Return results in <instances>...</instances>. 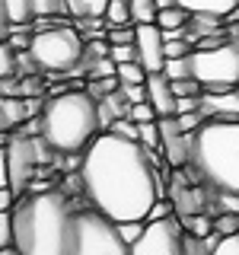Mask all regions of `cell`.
<instances>
[{"label":"cell","instance_id":"cell-1","mask_svg":"<svg viewBox=\"0 0 239 255\" xmlns=\"http://www.w3.org/2000/svg\"><path fill=\"white\" fill-rule=\"evenodd\" d=\"M80 191L93 211L115 223L147 220L153 204L166 195L156 175V159L140 140L102 131L80 159Z\"/></svg>","mask_w":239,"mask_h":255},{"label":"cell","instance_id":"cell-2","mask_svg":"<svg viewBox=\"0 0 239 255\" xmlns=\"http://www.w3.org/2000/svg\"><path fill=\"white\" fill-rule=\"evenodd\" d=\"M74 214L61 191L48 188L26 198L13 211L16 217V252L19 255H70Z\"/></svg>","mask_w":239,"mask_h":255},{"label":"cell","instance_id":"cell-3","mask_svg":"<svg viewBox=\"0 0 239 255\" xmlns=\"http://www.w3.org/2000/svg\"><path fill=\"white\" fill-rule=\"evenodd\" d=\"M99 131V102L86 90H61L45 102L42 137L54 147V153H86Z\"/></svg>","mask_w":239,"mask_h":255},{"label":"cell","instance_id":"cell-4","mask_svg":"<svg viewBox=\"0 0 239 255\" xmlns=\"http://www.w3.org/2000/svg\"><path fill=\"white\" fill-rule=\"evenodd\" d=\"M188 166L214 191L239 195V118H207L191 134Z\"/></svg>","mask_w":239,"mask_h":255},{"label":"cell","instance_id":"cell-5","mask_svg":"<svg viewBox=\"0 0 239 255\" xmlns=\"http://www.w3.org/2000/svg\"><path fill=\"white\" fill-rule=\"evenodd\" d=\"M32 58L38 61V67L48 74H74L83 64L86 42L74 26H51L38 29L32 35Z\"/></svg>","mask_w":239,"mask_h":255},{"label":"cell","instance_id":"cell-6","mask_svg":"<svg viewBox=\"0 0 239 255\" xmlns=\"http://www.w3.org/2000/svg\"><path fill=\"white\" fill-rule=\"evenodd\" d=\"M54 147L45 137H26V134H13L3 140L0 150V188L22 191L29 185L32 175H38V163H48Z\"/></svg>","mask_w":239,"mask_h":255},{"label":"cell","instance_id":"cell-7","mask_svg":"<svg viewBox=\"0 0 239 255\" xmlns=\"http://www.w3.org/2000/svg\"><path fill=\"white\" fill-rule=\"evenodd\" d=\"M70 255H131V243L106 214L77 211L74 233H70Z\"/></svg>","mask_w":239,"mask_h":255},{"label":"cell","instance_id":"cell-8","mask_svg":"<svg viewBox=\"0 0 239 255\" xmlns=\"http://www.w3.org/2000/svg\"><path fill=\"white\" fill-rule=\"evenodd\" d=\"M191 77L204 86V93L239 86V45L223 42L217 48L191 51Z\"/></svg>","mask_w":239,"mask_h":255},{"label":"cell","instance_id":"cell-9","mask_svg":"<svg viewBox=\"0 0 239 255\" xmlns=\"http://www.w3.org/2000/svg\"><path fill=\"white\" fill-rule=\"evenodd\" d=\"M131 255H185V227L179 217L147 220V230L131 246Z\"/></svg>","mask_w":239,"mask_h":255},{"label":"cell","instance_id":"cell-10","mask_svg":"<svg viewBox=\"0 0 239 255\" xmlns=\"http://www.w3.org/2000/svg\"><path fill=\"white\" fill-rule=\"evenodd\" d=\"M159 153H163L166 166H172V169H185L191 163V134L179 128L175 115L159 118Z\"/></svg>","mask_w":239,"mask_h":255},{"label":"cell","instance_id":"cell-11","mask_svg":"<svg viewBox=\"0 0 239 255\" xmlns=\"http://www.w3.org/2000/svg\"><path fill=\"white\" fill-rule=\"evenodd\" d=\"M137 61L147 67V74H159L166 67V38L156 22H143L137 26Z\"/></svg>","mask_w":239,"mask_h":255},{"label":"cell","instance_id":"cell-12","mask_svg":"<svg viewBox=\"0 0 239 255\" xmlns=\"http://www.w3.org/2000/svg\"><path fill=\"white\" fill-rule=\"evenodd\" d=\"M147 90H150V102H153L159 118H172L179 115V96L172 93V80L159 70V74L147 77Z\"/></svg>","mask_w":239,"mask_h":255},{"label":"cell","instance_id":"cell-13","mask_svg":"<svg viewBox=\"0 0 239 255\" xmlns=\"http://www.w3.org/2000/svg\"><path fill=\"white\" fill-rule=\"evenodd\" d=\"M201 115L204 118H239V86L204 93L201 96Z\"/></svg>","mask_w":239,"mask_h":255},{"label":"cell","instance_id":"cell-14","mask_svg":"<svg viewBox=\"0 0 239 255\" xmlns=\"http://www.w3.org/2000/svg\"><path fill=\"white\" fill-rule=\"evenodd\" d=\"M29 115H32L29 102H22L19 96H3V99H0V128H3V134H10L13 128H19Z\"/></svg>","mask_w":239,"mask_h":255},{"label":"cell","instance_id":"cell-15","mask_svg":"<svg viewBox=\"0 0 239 255\" xmlns=\"http://www.w3.org/2000/svg\"><path fill=\"white\" fill-rule=\"evenodd\" d=\"M179 6H185L188 13H207V16H223L230 19L239 10V0H175Z\"/></svg>","mask_w":239,"mask_h":255},{"label":"cell","instance_id":"cell-16","mask_svg":"<svg viewBox=\"0 0 239 255\" xmlns=\"http://www.w3.org/2000/svg\"><path fill=\"white\" fill-rule=\"evenodd\" d=\"M0 13H3L6 26H32L35 6L32 0H0Z\"/></svg>","mask_w":239,"mask_h":255},{"label":"cell","instance_id":"cell-17","mask_svg":"<svg viewBox=\"0 0 239 255\" xmlns=\"http://www.w3.org/2000/svg\"><path fill=\"white\" fill-rule=\"evenodd\" d=\"M109 0H67V16L74 19H96V16H106Z\"/></svg>","mask_w":239,"mask_h":255},{"label":"cell","instance_id":"cell-18","mask_svg":"<svg viewBox=\"0 0 239 255\" xmlns=\"http://www.w3.org/2000/svg\"><path fill=\"white\" fill-rule=\"evenodd\" d=\"M188 22H191V13L185 10V6H166V10H159L156 16V26L163 29V32H169V29H188Z\"/></svg>","mask_w":239,"mask_h":255},{"label":"cell","instance_id":"cell-19","mask_svg":"<svg viewBox=\"0 0 239 255\" xmlns=\"http://www.w3.org/2000/svg\"><path fill=\"white\" fill-rule=\"evenodd\" d=\"M182 227L188 230L191 236H198V239H207L211 233H217V230H214V214H195V217H185L182 220Z\"/></svg>","mask_w":239,"mask_h":255},{"label":"cell","instance_id":"cell-20","mask_svg":"<svg viewBox=\"0 0 239 255\" xmlns=\"http://www.w3.org/2000/svg\"><path fill=\"white\" fill-rule=\"evenodd\" d=\"M106 22H109V26H131V22H134L131 3H127V0H109V6H106Z\"/></svg>","mask_w":239,"mask_h":255},{"label":"cell","instance_id":"cell-21","mask_svg":"<svg viewBox=\"0 0 239 255\" xmlns=\"http://www.w3.org/2000/svg\"><path fill=\"white\" fill-rule=\"evenodd\" d=\"M127 3H131L134 26H143V22H156V16H159L156 0H127Z\"/></svg>","mask_w":239,"mask_h":255},{"label":"cell","instance_id":"cell-22","mask_svg":"<svg viewBox=\"0 0 239 255\" xmlns=\"http://www.w3.org/2000/svg\"><path fill=\"white\" fill-rule=\"evenodd\" d=\"M118 86H121V80H118V77H99V80H86L83 90L90 93L96 102H99V99H106V96H112Z\"/></svg>","mask_w":239,"mask_h":255},{"label":"cell","instance_id":"cell-23","mask_svg":"<svg viewBox=\"0 0 239 255\" xmlns=\"http://www.w3.org/2000/svg\"><path fill=\"white\" fill-rule=\"evenodd\" d=\"M147 67L140 61H127V64H118V80L121 83H147Z\"/></svg>","mask_w":239,"mask_h":255},{"label":"cell","instance_id":"cell-24","mask_svg":"<svg viewBox=\"0 0 239 255\" xmlns=\"http://www.w3.org/2000/svg\"><path fill=\"white\" fill-rule=\"evenodd\" d=\"M106 38H109V45H134L137 42V26H109L106 32Z\"/></svg>","mask_w":239,"mask_h":255},{"label":"cell","instance_id":"cell-25","mask_svg":"<svg viewBox=\"0 0 239 255\" xmlns=\"http://www.w3.org/2000/svg\"><path fill=\"white\" fill-rule=\"evenodd\" d=\"M163 74L169 77V80H185V77H191V54H188V58H166Z\"/></svg>","mask_w":239,"mask_h":255},{"label":"cell","instance_id":"cell-26","mask_svg":"<svg viewBox=\"0 0 239 255\" xmlns=\"http://www.w3.org/2000/svg\"><path fill=\"white\" fill-rule=\"evenodd\" d=\"M16 48L10 42L0 45V80H10V74H16Z\"/></svg>","mask_w":239,"mask_h":255},{"label":"cell","instance_id":"cell-27","mask_svg":"<svg viewBox=\"0 0 239 255\" xmlns=\"http://www.w3.org/2000/svg\"><path fill=\"white\" fill-rule=\"evenodd\" d=\"M35 16H64L67 13V0H32Z\"/></svg>","mask_w":239,"mask_h":255},{"label":"cell","instance_id":"cell-28","mask_svg":"<svg viewBox=\"0 0 239 255\" xmlns=\"http://www.w3.org/2000/svg\"><path fill=\"white\" fill-rule=\"evenodd\" d=\"M137 140L150 150V153H156V150H159V122L140 125V137H137Z\"/></svg>","mask_w":239,"mask_h":255},{"label":"cell","instance_id":"cell-29","mask_svg":"<svg viewBox=\"0 0 239 255\" xmlns=\"http://www.w3.org/2000/svg\"><path fill=\"white\" fill-rule=\"evenodd\" d=\"M112 134H118V137H127V140H137V137H140V125L134 122L131 115H127V118H118V122L112 125Z\"/></svg>","mask_w":239,"mask_h":255},{"label":"cell","instance_id":"cell-30","mask_svg":"<svg viewBox=\"0 0 239 255\" xmlns=\"http://www.w3.org/2000/svg\"><path fill=\"white\" fill-rule=\"evenodd\" d=\"M214 230H217L220 236L239 233V214H217V217H214Z\"/></svg>","mask_w":239,"mask_h":255},{"label":"cell","instance_id":"cell-31","mask_svg":"<svg viewBox=\"0 0 239 255\" xmlns=\"http://www.w3.org/2000/svg\"><path fill=\"white\" fill-rule=\"evenodd\" d=\"M175 122H179V128H182L185 134H195L198 128L207 122V118L201 115V112H182V115H175Z\"/></svg>","mask_w":239,"mask_h":255},{"label":"cell","instance_id":"cell-32","mask_svg":"<svg viewBox=\"0 0 239 255\" xmlns=\"http://www.w3.org/2000/svg\"><path fill=\"white\" fill-rule=\"evenodd\" d=\"M109 58L115 61V64L137 61V45H109Z\"/></svg>","mask_w":239,"mask_h":255},{"label":"cell","instance_id":"cell-33","mask_svg":"<svg viewBox=\"0 0 239 255\" xmlns=\"http://www.w3.org/2000/svg\"><path fill=\"white\" fill-rule=\"evenodd\" d=\"M131 118H134L137 125H147V122H159V115H156L153 102H137V106H131Z\"/></svg>","mask_w":239,"mask_h":255},{"label":"cell","instance_id":"cell-34","mask_svg":"<svg viewBox=\"0 0 239 255\" xmlns=\"http://www.w3.org/2000/svg\"><path fill=\"white\" fill-rule=\"evenodd\" d=\"M211 255H239V233H233V236H220V243L214 246Z\"/></svg>","mask_w":239,"mask_h":255},{"label":"cell","instance_id":"cell-35","mask_svg":"<svg viewBox=\"0 0 239 255\" xmlns=\"http://www.w3.org/2000/svg\"><path fill=\"white\" fill-rule=\"evenodd\" d=\"M172 211H175V204H172V201H163V198H159V201L153 204V211H150V217H147V220H163V217H172Z\"/></svg>","mask_w":239,"mask_h":255},{"label":"cell","instance_id":"cell-36","mask_svg":"<svg viewBox=\"0 0 239 255\" xmlns=\"http://www.w3.org/2000/svg\"><path fill=\"white\" fill-rule=\"evenodd\" d=\"M13 195H16L13 188H0V211H10V204H13Z\"/></svg>","mask_w":239,"mask_h":255},{"label":"cell","instance_id":"cell-37","mask_svg":"<svg viewBox=\"0 0 239 255\" xmlns=\"http://www.w3.org/2000/svg\"><path fill=\"white\" fill-rule=\"evenodd\" d=\"M156 6H159V10H166V6H175V0H156Z\"/></svg>","mask_w":239,"mask_h":255}]
</instances>
